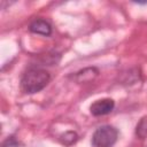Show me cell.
Instances as JSON below:
<instances>
[{
    "label": "cell",
    "instance_id": "cell-1",
    "mask_svg": "<svg viewBox=\"0 0 147 147\" xmlns=\"http://www.w3.org/2000/svg\"><path fill=\"white\" fill-rule=\"evenodd\" d=\"M49 79V74L46 70L40 68H30L22 76L21 88L24 93L33 94L46 87Z\"/></svg>",
    "mask_w": 147,
    "mask_h": 147
},
{
    "label": "cell",
    "instance_id": "cell-2",
    "mask_svg": "<svg viewBox=\"0 0 147 147\" xmlns=\"http://www.w3.org/2000/svg\"><path fill=\"white\" fill-rule=\"evenodd\" d=\"M118 138V131L111 125H102L96 129L92 136L94 147H113Z\"/></svg>",
    "mask_w": 147,
    "mask_h": 147
},
{
    "label": "cell",
    "instance_id": "cell-3",
    "mask_svg": "<svg viewBox=\"0 0 147 147\" xmlns=\"http://www.w3.org/2000/svg\"><path fill=\"white\" fill-rule=\"evenodd\" d=\"M114 107H115L114 100L109 98H105V99L95 100L90 106V111L93 116H103L111 113Z\"/></svg>",
    "mask_w": 147,
    "mask_h": 147
},
{
    "label": "cell",
    "instance_id": "cell-4",
    "mask_svg": "<svg viewBox=\"0 0 147 147\" xmlns=\"http://www.w3.org/2000/svg\"><path fill=\"white\" fill-rule=\"evenodd\" d=\"M29 30L32 33H37V34H41V36H49L52 33V26H51V24L47 21L41 20V18L34 20L30 24Z\"/></svg>",
    "mask_w": 147,
    "mask_h": 147
},
{
    "label": "cell",
    "instance_id": "cell-5",
    "mask_svg": "<svg viewBox=\"0 0 147 147\" xmlns=\"http://www.w3.org/2000/svg\"><path fill=\"white\" fill-rule=\"evenodd\" d=\"M98 75H99V70L96 68L92 67V68H85V69L78 71L74 78L77 83H87L90 80H93Z\"/></svg>",
    "mask_w": 147,
    "mask_h": 147
},
{
    "label": "cell",
    "instance_id": "cell-6",
    "mask_svg": "<svg viewBox=\"0 0 147 147\" xmlns=\"http://www.w3.org/2000/svg\"><path fill=\"white\" fill-rule=\"evenodd\" d=\"M136 134L140 139H145L147 137V115L141 117L139 123L136 126Z\"/></svg>",
    "mask_w": 147,
    "mask_h": 147
},
{
    "label": "cell",
    "instance_id": "cell-7",
    "mask_svg": "<svg viewBox=\"0 0 147 147\" xmlns=\"http://www.w3.org/2000/svg\"><path fill=\"white\" fill-rule=\"evenodd\" d=\"M77 139H78V136H77V133L74 132V131H68V132H65V133H63V134L61 136V141H62V144H64V145H67V146L72 145L74 142L77 141Z\"/></svg>",
    "mask_w": 147,
    "mask_h": 147
},
{
    "label": "cell",
    "instance_id": "cell-8",
    "mask_svg": "<svg viewBox=\"0 0 147 147\" xmlns=\"http://www.w3.org/2000/svg\"><path fill=\"white\" fill-rule=\"evenodd\" d=\"M1 147H21V142L14 136H10L2 142Z\"/></svg>",
    "mask_w": 147,
    "mask_h": 147
}]
</instances>
